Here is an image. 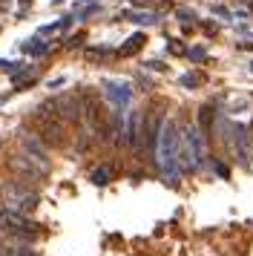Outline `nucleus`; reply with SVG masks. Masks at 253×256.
I'll return each instance as SVG.
<instances>
[{
    "label": "nucleus",
    "instance_id": "nucleus-1",
    "mask_svg": "<svg viewBox=\"0 0 253 256\" xmlns=\"http://www.w3.org/2000/svg\"><path fill=\"white\" fill-rule=\"evenodd\" d=\"M158 167L164 170V176H178V130L176 121H164L158 130Z\"/></svg>",
    "mask_w": 253,
    "mask_h": 256
},
{
    "label": "nucleus",
    "instance_id": "nucleus-16",
    "mask_svg": "<svg viewBox=\"0 0 253 256\" xmlns=\"http://www.w3.org/2000/svg\"><path fill=\"white\" fill-rule=\"evenodd\" d=\"M32 52H34V55H44V52H46V46H44V44H38V40H34V46H32Z\"/></svg>",
    "mask_w": 253,
    "mask_h": 256
},
{
    "label": "nucleus",
    "instance_id": "nucleus-10",
    "mask_svg": "<svg viewBox=\"0 0 253 256\" xmlns=\"http://www.w3.org/2000/svg\"><path fill=\"white\" fill-rule=\"evenodd\" d=\"M106 95H110V98H112L115 104L118 106H124L126 101H130V84H124V81H110L106 84Z\"/></svg>",
    "mask_w": 253,
    "mask_h": 256
},
{
    "label": "nucleus",
    "instance_id": "nucleus-17",
    "mask_svg": "<svg viewBox=\"0 0 253 256\" xmlns=\"http://www.w3.org/2000/svg\"><path fill=\"white\" fill-rule=\"evenodd\" d=\"M250 138H253V127H250Z\"/></svg>",
    "mask_w": 253,
    "mask_h": 256
},
{
    "label": "nucleus",
    "instance_id": "nucleus-5",
    "mask_svg": "<svg viewBox=\"0 0 253 256\" xmlns=\"http://www.w3.org/2000/svg\"><path fill=\"white\" fill-rule=\"evenodd\" d=\"M0 230L14 233V236H32L38 230V224L32 219H26V213H20V210L3 208L0 210Z\"/></svg>",
    "mask_w": 253,
    "mask_h": 256
},
{
    "label": "nucleus",
    "instance_id": "nucleus-8",
    "mask_svg": "<svg viewBox=\"0 0 253 256\" xmlns=\"http://www.w3.org/2000/svg\"><path fill=\"white\" fill-rule=\"evenodd\" d=\"M233 147H236V156H239L244 164L250 162V138H248V130L242 127V124L233 127Z\"/></svg>",
    "mask_w": 253,
    "mask_h": 256
},
{
    "label": "nucleus",
    "instance_id": "nucleus-13",
    "mask_svg": "<svg viewBox=\"0 0 253 256\" xmlns=\"http://www.w3.org/2000/svg\"><path fill=\"white\" fill-rule=\"evenodd\" d=\"M110 178H112V170H110V167H98V170L92 173V182H95V184H106Z\"/></svg>",
    "mask_w": 253,
    "mask_h": 256
},
{
    "label": "nucleus",
    "instance_id": "nucleus-14",
    "mask_svg": "<svg viewBox=\"0 0 253 256\" xmlns=\"http://www.w3.org/2000/svg\"><path fill=\"white\" fill-rule=\"evenodd\" d=\"M210 121H213V110H202V112H198V124H202V127L204 130H210Z\"/></svg>",
    "mask_w": 253,
    "mask_h": 256
},
{
    "label": "nucleus",
    "instance_id": "nucleus-12",
    "mask_svg": "<svg viewBox=\"0 0 253 256\" xmlns=\"http://www.w3.org/2000/svg\"><path fill=\"white\" fill-rule=\"evenodd\" d=\"M141 44H144V35H132L130 40H126V46L121 49V55H130V52H138V49H141Z\"/></svg>",
    "mask_w": 253,
    "mask_h": 256
},
{
    "label": "nucleus",
    "instance_id": "nucleus-6",
    "mask_svg": "<svg viewBox=\"0 0 253 256\" xmlns=\"http://www.w3.org/2000/svg\"><path fill=\"white\" fill-rule=\"evenodd\" d=\"M9 167L14 173L26 176V178H40V176H46V162H38L34 156H14L9 162Z\"/></svg>",
    "mask_w": 253,
    "mask_h": 256
},
{
    "label": "nucleus",
    "instance_id": "nucleus-9",
    "mask_svg": "<svg viewBox=\"0 0 253 256\" xmlns=\"http://www.w3.org/2000/svg\"><path fill=\"white\" fill-rule=\"evenodd\" d=\"M141 138H144V130H141V116L132 112L130 116V124H126V144L132 150H141Z\"/></svg>",
    "mask_w": 253,
    "mask_h": 256
},
{
    "label": "nucleus",
    "instance_id": "nucleus-3",
    "mask_svg": "<svg viewBox=\"0 0 253 256\" xmlns=\"http://www.w3.org/2000/svg\"><path fill=\"white\" fill-rule=\"evenodd\" d=\"M0 198H3L6 208L20 210V213H29V210L38 208V193L29 190V187L18 184V182H9V184L0 187Z\"/></svg>",
    "mask_w": 253,
    "mask_h": 256
},
{
    "label": "nucleus",
    "instance_id": "nucleus-15",
    "mask_svg": "<svg viewBox=\"0 0 253 256\" xmlns=\"http://www.w3.org/2000/svg\"><path fill=\"white\" fill-rule=\"evenodd\" d=\"M182 84H184V86H196V75H184Z\"/></svg>",
    "mask_w": 253,
    "mask_h": 256
},
{
    "label": "nucleus",
    "instance_id": "nucleus-2",
    "mask_svg": "<svg viewBox=\"0 0 253 256\" xmlns=\"http://www.w3.org/2000/svg\"><path fill=\"white\" fill-rule=\"evenodd\" d=\"M202 162H204V136H202V130L184 127V132L178 136V164H182V170L193 173Z\"/></svg>",
    "mask_w": 253,
    "mask_h": 256
},
{
    "label": "nucleus",
    "instance_id": "nucleus-4",
    "mask_svg": "<svg viewBox=\"0 0 253 256\" xmlns=\"http://www.w3.org/2000/svg\"><path fill=\"white\" fill-rule=\"evenodd\" d=\"M80 104H84V121H86V130L92 136H101V138H110L106 132V116H104V106L98 104V98L92 92H84L80 95Z\"/></svg>",
    "mask_w": 253,
    "mask_h": 256
},
{
    "label": "nucleus",
    "instance_id": "nucleus-7",
    "mask_svg": "<svg viewBox=\"0 0 253 256\" xmlns=\"http://www.w3.org/2000/svg\"><path fill=\"white\" fill-rule=\"evenodd\" d=\"M40 138H44V144L60 147L64 144V121L60 118H40Z\"/></svg>",
    "mask_w": 253,
    "mask_h": 256
},
{
    "label": "nucleus",
    "instance_id": "nucleus-11",
    "mask_svg": "<svg viewBox=\"0 0 253 256\" xmlns=\"http://www.w3.org/2000/svg\"><path fill=\"white\" fill-rule=\"evenodd\" d=\"M0 256H38L29 244H0Z\"/></svg>",
    "mask_w": 253,
    "mask_h": 256
}]
</instances>
